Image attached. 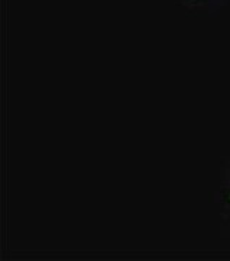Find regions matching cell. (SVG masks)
<instances>
[{"mask_svg":"<svg viewBox=\"0 0 230 261\" xmlns=\"http://www.w3.org/2000/svg\"><path fill=\"white\" fill-rule=\"evenodd\" d=\"M227 205L230 206V189H229V192H227Z\"/></svg>","mask_w":230,"mask_h":261,"instance_id":"6da1fadb","label":"cell"}]
</instances>
